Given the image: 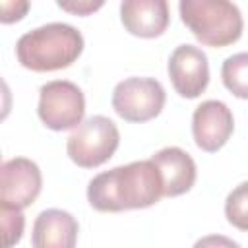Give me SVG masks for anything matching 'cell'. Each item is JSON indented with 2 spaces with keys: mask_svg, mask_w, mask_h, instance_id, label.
Listing matches in <instances>:
<instances>
[{
  "mask_svg": "<svg viewBox=\"0 0 248 248\" xmlns=\"http://www.w3.org/2000/svg\"><path fill=\"white\" fill-rule=\"evenodd\" d=\"M163 196V178L151 159L134 161L97 174L87 186V200L97 211L143 209Z\"/></svg>",
  "mask_w": 248,
  "mask_h": 248,
  "instance_id": "cell-1",
  "label": "cell"
},
{
  "mask_svg": "<svg viewBox=\"0 0 248 248\" xmlns=\"http://www.w3.org/2000/svg\"><path fill=\"white\" fill-rule=\"evenodd\" d=\"M83 50L81 33L68 23H46L19 37L17 60L33 72H54L72 66Z\"/></svg>",
  "mask_w": 248,
  "mask_h": 248,
  "instance_id": "cell-2",
  "label": "cell"
},
{
  "mask_svg": "<svg viewBox=\"0 0 248 248\" xmlns=\"http://www.w3.org/2000/svg\"><path fill=\"white\" fill-rule=\"evenodd\" d=\"M180 19L192 35L207 46H227L242 35V14L227 0H182Z\"/></svg>",
  "mask_w": 248,
  "mask_h": 248,
  "instance_id": "cell-3",
  "label": "cell"
},
{
  "mask_svg": "<svg viewBox=\"0 0 248 248\" xmlns=\"http://www.w3.org/2000/svg\"><path fill=\"white\" fill-rule=\"evenodd\" d=\"M120 134L116 124L101 114L83 120L68 138V157L81 169H95L107 163L118 149Z\"/></svg>",
  "mask_w": 248,
  "mask_h": 248,
  "instance_id": "cell-4",
  "label": "cell"
},
{
  "mask_svg": "<svg viewBox=\"0 0 248 248\" xmlns=\"http://www.w3.org/2000/svg\"><path fill=\"white\" fill-rule=\"evenodd\" d=\"M39 118L50 130L62 132L81 124L85 114V99L81 89L66 79L48 81L39 91Z\"/></svg>",
  "mask_w": 248,
  "mask_h": 248,
  "instance_id": "cell-5",
  "label": "cell"
},
{
  "mask_svg": "<svg viewBox=\"0 0 248 248\" xmlns=\"http://www.w3.org/2000/svg\"><path fill=\"white\" fill-rule=\"evenodd\" d=\"M165 89L153 78H128L112 91V108L126 122H147L165 107Z\"/></svg>",
  "mask_w": 248,
  "mask_h": 248,
  "instance_id": "cell-6",
  "label": "cell"
},
{
  "mask_svg": "<svg viewBox=\"0 0 248 248\" xmlns=\"http://www.w3.org/2000/svg\"><path fill=\"white\" fill-rule=\"evenodd\" d=\"M43 176L31 159L14 157L2 165L0 182V205L25 209L41 194Z\"/></svg>",
  "mask_w": 248,
  "mask_h": 248,
  "instance_id": "cell-7",
  "label": "cell"
},
{
  "mask_svg": "<svg viewBox=\"0 0 248 248\" xmlns=\"http://www.w3.org/2000/svg\"><path fill=\"white\" fill-rule=\"evenodd\" d=\"M169 78L180 97H200L209 83V64L205 52L194 45L176 46L169 58Z\"/></svg>",
  "mask_w": 248,
  "mask_h": 248,
  "instance_id": "cell-8",
  "label": "cell"
},
{
  "mask_svg": "<svg viewBox=\"0 0 248 248\" xmlns=\"http://www.w3.org/2000/svg\"><path fill=\"white\" fill-rule=\"evenodd\" d=\"M234 130V118L231 108L223 101H203L196 107L192 116V134L196 145L207 153L219 151Z\"/></svg>",
  "mask_w": 248,
  "mask_h": 248,
  "instance_id": "cell-9",
  "label": "cell"
},
{
  "mask_svg": "<svg viewBox=\"0 0 248 248\" xmlns=\"http://www.w3.org/2000/svg\"><path fill=\"white\" fill-rule=\"evenodd\" d=\"M120 19L128 33L153 39L163 35L169 25V4L165 0H124Z\"/></svg>",
  "mask_w": 248,
  "mask_h": 248,
  "instance_id": "cell-10",
  "label": "cell"
},
{
  "mask_svg": "<svg viewBox=\"0 0 248 248\" xmlns=\"http://www.w3.org/2000/svg\"><path fill=\"white\" fill-rule=\"evenodd\" d=\"M78 221L64 209H45L33 223V248H76Z\"/></svg>",
  "mask_w": 248,
  "mask_h": 248,
  "instance_id": "cell-11",
  "label": "cell"
},
{
  "mask_svg": "<svg viewBox=\"0 0 248 248\" xmlns=\"http://www.w3.org/2000/svg\"><path fill=\"white\" fill-rule=\"evenodd\" d=\"M151 161L163 178V196L174 198L188 192L196 182V163L180 147H165L157 151Z\"/></svg>",
  "mask_w": 248,
  "mask_h": 248,
  "instance_id": "cell-12",
  "label": "cell"
},
{
  "mask_svg": "<svg viewBox=\"0 0 248 248\" xmlns=\"http://www.w3.org/2000/svg\"><path fill=\"white\" fill-rule=\"evenodd\" d=\"M221 78L225 87L238 99H248V52H238L223 62Z\"/></svg>",
  "mask_w": 248,
  "mask_h": 248,
  "instance_id": "cell-13",
  "label": "cell"
},
{
  "mask_svg": "<svg viewBox=\"0 0 248 248\" xmlns=\"http://www.w3.org/2000/svg\"><path fill=\"white\" fill-rule=\"evenodd\" d=\"M225 215L232 227L240 231H248V182L238 184L227 196Z\"/></svg>",
  "mask_w": 248,
  "mask_h": 248,
  "instance_id": "cell-14",
  "label": "cell"
},
{
  "mask_svg": "<svg viewBox=\"0 0 248 248\" xmlns=\"http://www.w3.org/2000/svg\"><path fill=\"white\" fill-rule=\"evenodd\" d=\"M0 217H2V232H4V248H12L14 244L19 242L23 234V213L21 209L0 205Z\"/></svg>",
  "mask_w": 248,
  "mask_h": 248,
  "instance_id": "cell-15",
  "label": "cell"
},
{
  "mask_svg": "<svg viewBox=\"0 0 248 248\" xmlns=\"http://www.w3.org/2000/svg\"><path fill=\"white\" fill-rule=\"evenodd\" d=\"M29 10V2H2V23H12V21H19L25 12Z\"/></svg>",
  "mask_w": 248,
  "mask_h": 248,
  "instance_id": "cell-16",
  "label": "cell"
},
{
  "mask_svg": "<svg viewBox=\"0 0 248 248\" xmlns=\"http://www.w3.org/2000/svg\"><path fill=\"white\" fill-rule=\"evenodd\" d=\"M192 248H240V246L223 234H209V236L200 238Z\"/></svg>",
  "mask_w": 248,
  "mask_h": 248,
  "instance_id": "cell-17",
  "label": "cell"
},
{
  "mask_svg": "<svg viewBox=\"0 0 248 248\" xmlns=\"http://www.w3.org/2000/svg\"><path fill=\"white\" fill-rule=\"evenodd\" d=\"M103 6V2H58V8L78 14V16H87L95 10H99Z\"/></svg>",
  "mask_w": 248,
  "mask_h": 248,
  "instance_id": "cell-18",
  "label": "cell"
}]
</instances>
